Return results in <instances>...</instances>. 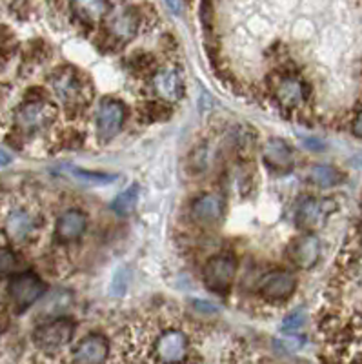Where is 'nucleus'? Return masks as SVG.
Returning <instances> with one entry per match:
<instances>
[{"mask_svg": "<svg viewBox=\"0 0 362 364\" xmlns=\"http://www.w3.org/2000/svg\"><path fill=\"white\" fill-rule=\"evenodd\" d=\"M237 273V261L230 253H218L211 257L204 266V284L213 294H228L231 290Z\"/></svg>", "mask_w": 362, "mask_h": 364, "instance_id": "7", "label": "nucleus"}, {"mask_svg": "<svg viewBox=\"0 0 362 364\" xmlns=\"http://www.w3.org/2000/svg\"><path fill=\"white\" fill-rule=\"evenodd\" d=\"M262 159L267 168L277 173H286L295 164L292 148L282 139H270L262 148Z\"/></svg>", "mask_w": 362, "mask_h": 364, "instance_id": "17", "label": "nucleus"}, {"mask_svg": "<svg viewBox=\"0 0 362 364\" xmlns=\"http://www.w3.org/2000/svg\"><path fill=\"white\" fill-rule=\"evenodd\" d=\"M270 93L284 112H299L308 102V84L297 73H279L270 79Z\"/></svg>", "mask_w": 362, "mask_h": 364, "instance_id": "3", "label": "nucleus"}, {"mask_svg": "<svg viewBox=\"0 0 362 364\" xmlns=\"http://www.w3.org/2000/svg\"><path fill=\"white\" fill-rule=\"evenodd\" d=\"M308 178L313 186L326 190V188H334L337 186V184H341L342 173L337 170V168H334V166L317 164L309 168Z\"/></svg>", "mask_w": 362, "mask_h": 364, "instance_id": "19", "label": "nucleus"}, {"mask_svg": "<svg viewBox=\"0 0 362 364\" xmlns=\"http://www.w3.org/2000/svg\"><path fill=\"white\" fill-rule=\"evenodd\" d=\"M58 117V108L46 99L28 100L15 113V126L24 135L46 132Z\"/></svg>", "mask_w": 362, "mask_h": 364, "instance_id": "5", "label": "nucleus"}, {"mask_svg": "<svg viewBox=\"0 0 362 364\" xmlns=\"http://www.w3.org/2000/svg\"><path fill=\"white\" fill-rule=\"evenodd\" d=\"M137 203H139V186L133 184L128 190H124L122 193L113 200V211L119 217H128L133 210H135Z\"/></svg>", "mask_w": 362, "mask_h": 364, "instance_id": "20", "label": "nucleus"}, {"mask_svg": "<svg viewBox=\"0 0 362 364\" xmlns=\"http://www.w3.org/2000/svg\"><path fill=\"white\" fill-rule=\"evenodd\" d=\"M140 26H142V15L135 6H112L110 13L104 17L106 37L113 44H128L137 37Z\"/></svg>", "mask_w": 362, "mask_h": 364, "instance_id": "4", "label": "nucleus"}, {"mask_svg": "<svg viewBox=\"0 0 362 364\" xmlns=\"http://www.w3.org/2000/svg\"><path fill=\"white\" fill-rule=\"evenodd\" d=\"M110 352H112L110 341L100 333H91L75 344L71 359L73 364H106Z\"/></svg>", "mask_w": 362, "mask_h": 364, "instance_id": "11", "label": "nucleus"}, {"mask_svg": "<svg viewBox=\"0 0 362 364\" xmlns=\"http://www.w3.org/2000/svg\"><path fill=\"white\" fill-rule=\"evenodd\" d=\"M87 217L80 210L64 211L57 220V237L62 242H71L86 232Z\"/></svg>", "mask_w": 362, "mask_h": 364, "instance_id": "18", "label": "nucleus"}, {"mask_svg": "<svg viewBox=\"0 0 362 364\" xmlns=\"http://www.w3.org/2000/svg\"><path fill=\"white\" fill-rule=\"evenodd\" d=\"M295 286L297 281L292 272H288V269H273V272L266 273L260 279L259 291L267 301L280 302L292 297L293 291H295Z\"/></svg>", "mask_w": 362, "mask_h": 364, "instance_id": "12", "label": "nucleus"}, {"mask_svg": "<svg viewBox=\"0 0 362 364\" xmlns=\"http://www.w3.org/2000/svg\"><path fill=\"white\" fill-rule=\"evenodd\" d=\"M156 364H186L191 355V339L188 331L177 326H166L156 333L151 344Z\"/></svg>", "mask_w": 362, "mask_h": 364, "instance_id": "2", "label": "nucleus"}, {"mask_svg": "<svg viewBox=\"0 0 362 364\" xmlns=\"http://www.w3.org/2000/svg\"><path fill=\"white\" fill-rule=\"evenodd\" d=\"M351 128H353V133H355V135L361 136V139H362V112L358 113L357 117H355L353 126H351Z\"/></svg>", "mask_w": 362, "mask_h": 364, "instance_id": "23", "label": "nucleus"}, {"mask_svg": "<svg viewBox=\"0 0 362 364\" xmlns=\"http://www.w3.org/2000/svg\"><path fill=\"white\" fill-rule=\"evenodd\" d=\"M11 162V157H9L8 151L4 149H0V166H8Z\"/></svg>", "mask_w": 362, "mask_h": 364, "instance_id": "24", "label": "nucleus"}, {"mask_svg": "<svg viewBox=\"0 0 362 364\" xmlns=\"http://www.w3.org/2000/svg\"><path fill=\"white\" fill-rule=\"evenodd\" d=\"M75 330H77V326L70 318H55L51 323L42 324L35 330L33 341L42 352L53 353L71 343Z\"/></svg>", "mask_w": 362, "mask_h": 364, "instance_id": "8", "label": "nucleus"}, {"mask_svg": "<svg viewBox=\"0 0 362 364\" xmlns=\"http://www.w3.org/2000/svg\"><path fill=\"white\" fill-rule=\"evenodd\" d=\"M38 230V219L35 213L28 208H15L9 211L8 219H6V233L9 239L17 245L28 242L31 235H35Z\"/></svg>", "mask_w": 362, "mask_h": 364, "instance_id": "13", "label": "nucleus"}, {"mask_svg": "<svg viewBox=\"0 0 362 364\" xmlns=\"http://www.w3.org/2000/svg\"><path fill=\"white\" fill-rule=\"evenodd\" d=\"M306 321V315H304V310L302 308H299V310L292 311V314L288 315V317L284 318V323H282V331H288V333H295L299 328L304 324Z\"/></svg>", "mask_w": 362, "mask_h": 364, "instance_id": "22", "label": "nucleus"}, {"mask_svg": "<svg viewBox=\"0 0 362 364\" xmlns=\"http://www.w3.org/2000/svg\"><path fill=\"white\" fill-rule=\"evenodd\" d=\"M288 257L297 268H313L321 257V240L312 233H302L289 242Z\"/></svg>", "mask_w": 362, "mask_h": 364, "instance_id": "14", "label": "nucleus"}, {"mask_svg": "<svg viewBox=\"0 0 362 364\" xmlns=\"http://www.w3.org/2000/svg\"><path fill=\"white\" fill-rule=\"evenodd\" d=\"M128 117V109L126 104L119 99H104L102 102L97 106L95 112V126L97 135H99L100 142L113 141L119 132L122 129L124 122Z\"/></svg>", "mask_w": 362, "mask_h": 364, "instance_id": "6", "label": "nucleus"}, {"mask_svg": "<svg viewBox=\"0 0 362 364\" xmlns=\"http://www.w3.org/2000/svg\"><path fill=\"white\" fill-rule=\"evenodd\" d=\"M51 87L58 102L73 113H80L90 106V82L75 68L64 66L51 75Z\"/></svg>", "mask_w": 362, "mask_h": 364, "instance_id": "1", "label": "nucleus"}, {"mask_svg": "<svg viewBox=\"0 0 362 364\" xmlns=\"http://www.w3.org/2000/svg\"><path fill=\"white\" fill-rule=\"evenodd\" d=\"M335 210L331 200L315 199V197H304L299 203L295 210L297 226L304 228V230H313V228L321 226L326 217Z\"/></svg>", "mask_w": 362, "mask_h": 364, "instance_id": "15", "label": "nucleus"}, {"mask_svg": "<svg viewBox=\"0 0 362 364\" xmlns=\"http://www.w3.org/2000/svg\"><path fill=\"white\" fill-rule=\"evenodd\" d=\"M44 291L46 284L31 272L21 273L17 277H13L8 286L9 299H11V304L17 311H24L26 308L31 306L33 302H37L44 295Z\"/></svg>", "mask_w": 362, "mask_h": 364, "instance_id": "10", "label": "nucleus"}, {"mask_svg": "<svg viewBox=\"0 0 362 364\" xmlns=\"http://www.w3.org/2000/svg\"><path fill=\"white\" fill-rule=\"evenodd\" d=\"M224 215V197L220 193H204L191 204V219L202 226H213Z\"/></svg>", "mask_w": 362, "mask_h": 364, "instance_id": "16", "label": "nucleus"}, {"mask_svg": "<svg viewBox=\"0 0 362 364\" xmlns=\"http://www.w3.org/2000/svg\"><path fill=\"white\" fill-rule=\"evenodd\" d=\"M151 90L162 104H175L182 100L186 91L184 77L177 66L159 68L155 73L149 77Z\"/></svg>", "mask_w": 362, "mask_h": 364, "instance_id": "9", "label": "nucleus"}, {"mask_svg": "<svg viewBox=\"0 0 362 364\" xmlns=\"http://www.w3.org/2000/svg\"><path fill=\"white\" fill-rule=\"evenodd\" d=\"M17 266V257L9 248L0 246V277H6Z\"/></svg>", "mask_w": 362, "mask_h": 364, "instance_id": "21", "label": "nucleus"}]
</instances>
